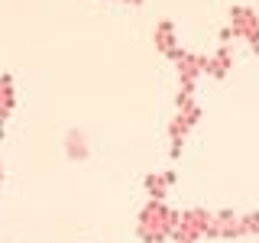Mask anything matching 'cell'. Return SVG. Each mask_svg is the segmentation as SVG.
I'll return each instance as SVG.
<instances>
[{
	"label": "cell",
	"mask_w": 259,
	"mask_h": 243,
	"mask_svg": "<svg viewBox=\"0 0 259 243\" xmlns=\"http://www.w3.org/2000/svg\"><path fill=\"white\" fill-rule=\"evenodd\" d=\"M175 230V214H168L165 208L159 205H149L143 211V221H140V233H143V240L146 243H159L165 233H172Z\"/></svg>",
	"instance_id": "6da1fadb"
},
{
	"label": "cell",
	"mask_w": 259,
	"mask_h": 243,
	"mask_svg": "<svg viewBox=\"0 0 259 243\" xmlns=\"http://www.w3.org/2000/svg\"><path fill=\"white\" fill-rule=\"evenodd\" d=\"M16 104V91H13V78L10 75H0V140H4V124L10 117Z\"/></svg>",
	"instance_id": "7a4b0ae2"
},
{
	"label": "cell",
	"mask_w": 259,
	"mask_h": 243,
	"mask_svg": "<svg viewBox=\"0 0 259 243\" xmlns=\"http://www.w3.org/2000/svg\"><path fill=\"white\" fill-rule=\"evenodd\" d=\"M172 178H175L172 172H165V175H149V178H146V188H149V194L159 201L162 194H165V185L172 182Z\"/></svg>",
	"instance_id": "3957f363"
},
{
	"label": "cell",
	"mask_w": 259,
	"mask_h": 243,
	"mask_svg": "<svg viewBox=\"0 0 259 243\" xmlns=\"http://www.w3.org/2000/svg\"><path fill=\"white\" fill-rule=\"evenodd\" d=\"M68 156H81V159L88 156V146L81 140V133H75V130L68 133Z\"/></svg>",
	"instance_id": "277c9868"
},
{
	"label": "cell",
	"mask_w": 259,
	"mask_h": 243,
	"mask_svg": "<svg viewBox=\"0 0 259 243\" xmlns=\"http://www.w3.org/2000/svg\"><path fill=\"white\" fill-rule=\"evenodd\" d=\"M0 185H4V166H0Z\"/></svg>",
	"instance_id": "5b68a950"
}]
</instances>
